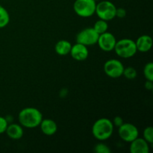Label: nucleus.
<instances>
[{
    "mask_svg": "<svg viewBox=\"0 0 153 153\" xmlns=\"http://www.w3.org/2000/svg\"><path fill=\"white\" fill-rule=\"evenodd\" d=\"M18 120L22 127L34 128L40 126L43 120V114L40 110L35 108H25L19 113Z\"/></svg>",
    "mask_w": 153,
    "mask_h": 153,
    "instance_id": "obj_1",
    "label": "nucleus"
},
{
    "mask_svg": "<svg viewBox=\"0 0 153 153\" xmlns=\"http://www.w3.org/2000/svg\"><path fill=\"white\" fill-rule=\"evenodd\" d=\"M113 123L108 118H100L97 120L92 126V134L97 140L102 141L108 140L114 132Z\"/></svg>",
    "mask_w": 153,
    "mask_h": 153,
    "instance_id": "obj_2",
    "label": "nucleus"
},
{
    "mask_svg": "<svg viewBox=\"0 0 153 153\" xmlns=\"http://www.w3.org/2000/svg\"><path fill=\"white\" fill-rule=\"evenodd\" d=\"M114 50L118 56L123 58H131L137 52L135 41L128 38L117 40Z\"/></svg>",
    "mask_w": 153,
    "mask_h": 153,
    "instance_id": "obj_3",
    "label": "nucleus"
},
{
    "mask_svg": "<svg viewBox=\"0 0 153 153\" xmlns=\"http://www.w3.org/2000/svg\"><path fill=\"white\" fill-rule=\"evenodd\" d=\"M97 1L95 0H76L73 10L81 17H91L95 13Z\"/></svg>",
    "mask_w": 153,
    "mask_h": 153,
    "instance_id": "obj_4",
    "label": "nucleus"
},
{
    "mask_svg": "<svg viewBox=\"0 0 153 153\" xmlns=\"http://www.w3.org/2000/svg\"><path fill=\"white\" fill-rule=\"evenodd\" d=\"M117 7L110 1H102L97 4L95 13L100 19L110 21L116 17Z\"/></svg>",
    "mask_w": 153,
    "mask_h": 153,
    "instance_id": "obj_5",
    "label": "nucleus"
},
{
    "mask_svg": "<svg viewBox=\"0 0 153 153\" xmlns=\"http://www.w3.org/2000/svg\"><path fill=\"white\" fill-rule=\"evenodd\" d=\"M100 34L94 29L93 27H89L79 31L76 35V43H81L86 46L97 44Z\"/></svg>",
    "mask_w": 153,
    "mask_h": 153,
    "instance_id": "obj_6",
    "label": "nucleus"
},
{
    "mask_svg": "<svg viewBox=\"0 0 153 153\" xmlns=\"http://www.w3.org/2000/svg\"><path fill=\"white\" fill-rule=\"evenodd\" d=\"M118 134L123 141L130 143L139 136V131L137 127L132 123H123L118 127Z\"/></svg>",
    "mask_w": 153,
    "mask_h": 153,
    "instance_id": "obj_7",
    "label": "nucleus"
},
{
    "mask_svg": "<svg viewBox=\"0 0 153 153\" xmlns=\"http://www.w3.org/2000/svg\"><path fill=\"white\" fill-rule=\"evenodd\" d=\"M124 66L120 61L117 59H110L104 64V72L108 77L117 79L123 76Z\"/></svg>",
    "mask_w": 153,
    "mask_h": 153,
    "instance_id": "obj_8",
    "label": "nucleus"
},
{
    "mask_svg": "<svg viewBox=\"0 0 153 153\" xmlns=\"http://www.w3.org/2000/svg\"><path fill=\"white\" fill-rule=\"evenodd\" d=\"M116 43V37L113 34L108 31H105L100 34L98 40H97V44L99 45V47L102 51L107 52L114 50Z\"/></svg>",
    "mask_w": 153,
    "mask_h": 153,
    "instance_id": "obj_9",
    "label": "nucleus"
},
{
    "mask_svg": "<svg viewBox=\"0 0 153 153\" xmlns=\"http://www.w3.org/2000/svg\"><path fill=\"white\" fill-rule=\"evenodd\" d=\"M70 54L71 55L72 58L76 61H82L88 58L89 51H88V46L76 43L74 45H72Z\"/></svg>",
    "mask_w": 153,
    "mask_h": 153,
    "instance_id": "obj_10",
    "label": "nucleus"
},
{
    "mask_svg": "<svg viewBox=\"0 0 153 153\" xmlns=\"http://www.w3.org/2000/svg\"><path fill=\"white\" fill-rule=\"evenodd\" d=\"M129 151L131 153H149V143L143 138L137 137L130 142Z\"/></svg>",
    "mask_w": 153,
    "mask_h": 153,
    "instance_id": "obj_11",
    "label": "nucleus"
},
{
    "mask_svg": "<svg viewBox=\"0 0 153 153\" xmlns=\"http://www.w3.org/2000/svg\"><path fill=\"white\" fill-rule=\"evenodd\" d=\"M137 50L140 52H147L151 49L152 46V37L147 34L140 36L135 41Z\"/></svg>",
    "mask_w": 153,
    "mask_h": 153,
    "instance_id": "obj_12",
    "label": "nucleus"
},
{
    "mask_svg": "<svg viewBox=\"0 0 153 153\" xmlns=\"http://www.w3.org/2000/svg\"><path fill=\"white\" fill-rule=\"evenodd\" d=\"M39 126L42 132L47 136L54 135L58 131V125L53 120L51 119H43Z\"/></svg>",
    "mask_w": 153,
    "mask_h": 153,
    "instance_id": "obj_13",
    "label": "nucleus"
},
{
    "mask_svg": "<svg viewBox=\"0 0 153 153\" xmlns=\"http://www.w3.org/2000/svg\"><path fill=\"white\" fill-rule=\"evenodd\" d=\"M6 134L12 140H19L23 136L24 131L20 124L11 123L7 126L5 131Z\"/></svg>",
    "mask_w": 153,
    "mask_h": 153,
    "instance_id": "obj_14",
    "label": "nucleus"
},
{
    "mask_svg": "<svg viewBox=\"0 0 153 153\" xmlns=\"http://www.w3.org/2000/svg\"><path fill=\"white\" fill-rule=\"evenodd\" d=\"M72 44L67 40H61L57 42L55 46V51L59 55H67L70 54Z\"/></svg>",
    "mask_w": 153,
    "mask_h": 153,
    "instance_id": "obj_15",
    "label": "nucleus"
},
{
    "mask_svg": "<svg viewBox=\"0 0 153 153\" xmlns=\"http://www.w3.org/2000/svg\"><path fill=\"white\" fill-rule=\"evenodd\" d=\"M10 22V14L5 7L0 5V28H4Z\"/></svg>",
    "mask_w": 153,
    "mask_h": 153,
    "instance_id": "obj_16",
    "label": "nucleus"
},
{
    "mask_svg": "<svg viewBox=\"0 0 153 153\" xmlns=\"http://www.w3.org/2000/svg\"><path fill=\"white\" fill-rule=\"evenodd\" d=\"M93 28L99 34H101L102 33L105 32V31H108V24L107 21L100 19L95 22Z\"/></svg>",
    "mask_w": 153,
    "mask_h": 153,
    "instance_id": "obj_17",
    "label": "nucleus"
},
{
    "mask_svg": "<svg viewBox=\"0 0 153 153\" xmlns=\"http://www.w3.org/2000/svg\"><path fill=\"white\" fill-rule=\"evenodd\" d=\"M143 75L146 80L153 82V63L149 62L144 66L143 68Z\"/></svg>",
    "mask_w": 153,
    "mask_h": 153,
    "instance_id": "obj_18",
    "label": "nucleus"
},
{
    "mask_svg": "<svg viewBox=\"0 0 153 153\" xmlns=\"http://www.w3.org/2000/svg\"><path fill=\"white\" fill-rule=\"evenodd\" d=\"M137 71H136L135 69L132 67H128L126 68H124L123 73V76H124V77L126 78L127 79H134L137 77Z\"/></svg>",
    "mask_w": 153,
    "mask_h": 153,
    "instance_id": "obj_19",
    "label": "nucleus"
},
{
    "mask_svg": "<svg viewBox=\"0 0 153 153\" xmlns=\"http://www.w3.org/2000/svg\"><path fill=\"white\" fill-rule=\"evenodd\" d=\"M143 137L146 141H147L149 144L153 143V128L152 126H147L144 128L143 132Z\"/></svg>",
    "mask_w": 153,
    "mask_h": 153,
    "instance_id": "obj_20",
    "label": "nucleus"
},
{
    "mask_svg": "<svg viewBox=\"0 0 153 153\" xmlns=\"http://www.w3.org/2000/svg\"><path fill=\"white\" fill-rule=\"evenodd\" d=\"M94 151L97 153H109L111 152L108 146L103 143H99L94 147Z\"/></svg>",
    "mask_w": 153,
    "mask_h": 153,
    "instance_id": "obj_21",
    "label": "nucleus"
},
{
    "mask_svg": "<svg viewBox=\"0 0 153 153\" xmlns=\"http://www.w3.org/2000/svg\"><path fill=\"white\" fill-rule=\"evenodd\" d=\"M7 126H8V122L7 119L0 116V134L5 132Z\"/></svg>",
    "mask_w": 153,
    "mask_h": 153,
    "instance_id": "obj_22",
    "label": "nucleus"
},
{
    "mask_svg": "<svg viewBox=\"0 0 153 153\" xmlns=\"http://www.w3.org/2000/svg\"><path fill=\"white\" fill-rule=\"evenodd\" d=\"M126 16V10L123 7H118L116 9V16L118 18H124Z\"/></svg>",
    "mask_w": 153,
    "mask_h": 153,
    "instance_id": "obj_23",
    "label": "nucleus"
},
{
    "mask_svg": "<svg viewBox=\"0 0 153 153\" xmlns=\"http://www.w3.org/2000/svg\"><path fill=\"white\" fill-rule=\"evenodd\" d=\"M112 123H113L114 126H115L120 127L121 125H122L124 121H123V118L121 117L117 116V117H115L114 119L113 122H112Z\"/></svg>",
    "mask_w": 153,
    "mask_h": 153,
    "instance_id": "obj_24",
    "label": "nucleus"
},
{
    "mask_svg": "<svg viewBox=\"0 0 153 153\" xmlns=\"http://www.w3.org/2000/svg\"><path fill=\"white\" fill-rule=\"evenodd\" d=\"M144 87L146 90H148V91H152V90L153 89L152 81L146 80V82H145V84H144Z\"/></svg>",
    "mask_w": 153,
    "mask_h": 153,
    "instance_id": "obj_25",
    "label": "nucleus"
},
{
    "mask_svg": "<svg viewBox=\"0 0 153 153\" xmlns=\"http://www.w3.org/2000/svg\"><path fill=\"white\" fill-rule=\"evenodd\" d=\"M95 1H99V0H95Z\"/></svg>",
    "mask_w": 153,
    "mask_h": 153,
    "instance_id": "obj_26",
    "label": "nucleus"
}]
</instances>
